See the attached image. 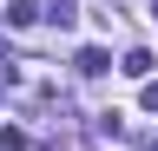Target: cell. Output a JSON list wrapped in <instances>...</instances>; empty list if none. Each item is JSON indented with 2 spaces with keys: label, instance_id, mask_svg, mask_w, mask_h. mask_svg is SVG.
<instances>
[{
  "label": "cell",
  "instance_id": "52a82bcc",
  "mask_svg": "<svg viewBox=\"0 0 158 151\" xmlns=\"http://www.w3.org/2000/svg\"><path fill=\"white\" fill-rule=\"evenodd\" d=\"M138 151H158V138H145V145H138Z\"/></svg>",
  "mask_w": 158,
  "mask_h": 151
},
{
  "label": "cell",
  "instance_id": "6da1fadb",
  "mask_svg": "<svg viewBox=\"0 0 158 151\" xmlns=\"http://www.w3.org/2000/svg\"><path fill=\"white\" fill-rule=\"evenodd\" d=\"M73 66L86 72V79H99V72L112 66V53H106V46H79V59H73Z\"/></svg>",
  "mask_w": 158,
  "mask_h": 151
},
{
  "label": "cell",
  "instance_id": "5b68a950",
  "mask_svg": "<svg viewBox=\"0 0 158 151\" xmlns=\"http://www.w3.org/2000/svg\"><path fill=\"white\" fill-rule=\"evenodd\" d=\"M138 105H145V112H158V79H145V92H138Z\"/></svg>",
  "mask_w": 158,
  "mask_h": 151
},
{
  "label": "cell",
  "instance_id": "277c9868",
  "mask_svg": "<svg viewBox=\"0 0 158 151\" xmlns=\"http://www.w3.org/2000/svg\"><path fill=\"white\" fill-rule=\"evenodd\" d=\"M46 20H53V26H73V0H53V7H46Z\"/></svg>",
  "mask_w": 158,
  "mask_h": 151
},
{
  "label": "cell",
  "instance_id": "3957f363",
  "mask_svg": "<svg viewBox=\"0 0 158 151\" xmlns=\"http://www.w3.org/2000/svg\"><path fill=\"white\" fill-rule=\"evenodd\" d=\"M40 13H46V7H33V0H13V7H7V26H33Z\"/></svg>",
  "mask_w": 158,
  "mask_h": 151
},
{
  "label": "cell",
  "instance_id": "8992f818",
  "mask_svg": "<svg viewBox=\"0 0 158 151\" xmlns=\"http://www.w3.org/2000/svg\"><path fill=\"white\" fill-rule=\"evenodd\" d=\"M7 85H13V79H7V66H0V99H7Z\"/></svg>",
  "mask_w": 158,
  "mask_h": 151
},
{
  "label": "cell",
  "instance_id": "7a4b0ae2",
  "mask_svg": "<svg viewBox=\"0 0 158 151\" xmlns=\"http://www.w3.org/2000/svg\"><path fill=\"white\" fill-rule=\"evenodd\" d=\"M118 72H125V79H145V72H152V53H145V46H132L125 59H118Z\"/></svg>",
  "mask_w": 158,
  "mask_h": 151
},
{
  "label": "cell",
  "instance_id": "ba28073f",
  "mask_svg": "<svg viewBox=\"0 0 158 151\" xmlns=\"http://www.w3.org/2000/svg\"><path fill=\"white\" fill-rule=\"evenodd\" d=\"M152 20H158V7H152Z\"/></svg>",
  "mask_w": 158,
  "mask_h": 151
}]
</instances>
